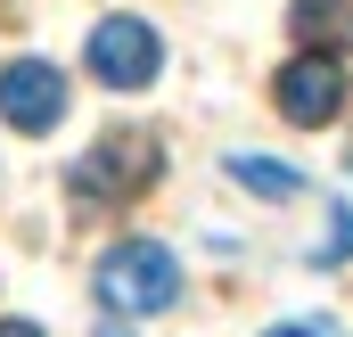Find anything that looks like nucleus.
Segmentation results:
<instances>
[{
    "instance_id": "obj_1",
    "label": "nucleus",
    "mask_w": 353,
    "mask_h": 337,
    "mask_svg": "<svg viewBox=\"0 0 353 337\" xmlns=\"http://www.w3.org/2000/svg\"><path fill=\"white\" fill-rule=\"evenodd\" d=\"M157 173H165V140H157V132H107L99 148L74 157L66 189H74L83 206H132V198H148Z\"/></svg>"
},
{
    "instance_id": "obj_2",
    "label": "nucleus",
    "mask_w": 353,
    "mask_h": 337,
    "mask_svg": "<svg viewBox=\"0 0 353 337\" xmlns=\"http://www.w3.org/2000/svg\"><path fill=\"white\" fill-rule=\"evenodd\" d=\"M181 296V263L165 239H115L99 255V305L107 313H165Z\"/></svg>"
},
{
    "instance_id": "obj_3",
    "label": "nucleus",
    "mask_w": 353,
    "mask_h": 337,
    "mask_svg": "<svg viewBox=\"0 0 353 337\" xmlns=\"http://www.w3.org/2000/svg\"><path fill=\"white\" fill-rule=\"evenodd\" d=\"M90 75L107 90H148L157 83V66H165V41H157V25H140V17H99L83 41Z\"/></svg>"
},
{
    "instance_id": "obj_4",
    "label": "nucleus",
    "mask_w": 353,
    "mask_h": 337,
    "mask_svg": "<svg viewBox=\"0 0 353 337\" xmlns=\"http://www.w3.org/2000/svg\"><path fill=\"white\" fill-rule=\"evenodd\" d=\"M271 99H279V115L304 124V132L337 124V107H345V58H337V50H304V58H288Z\"/></svg>"
},
{
    "instance_id": "obj_5",
    "label": "nucleus",
    "mask_w": 353,
    "mask_h": 337,
    "mask_svg": "<svg viewBox=\"0 0 353 337\" xmlns=\"http://www.w3.org/2000/svg\"><path fill=\"white\" fill-rule=\"evenodd\" d=\"M0 115H8L17 132H50V124L66 115V75H58L50 58H8V66H0Z\"/></svg>"
},
{
    "instance_id": "obj_6",
    "label": "nucleus",
    "mask_w": 353,
    "mask_h": 337,
    "mask_svg": "<svg viewBox=\"0 0 353 337\" xmlns=\"http://www.w3.org/2000/svg\"><path fill=\"white\" fill-rule=\"evenodd\" d=\"M288 25H296L304 50H345L353 41V0H296Z\"/></svg>"
},
{
    "instance_id": "obj_7",
    "label": "nucleus",
    "mask_w": 353,
    "mask_h": 337,
    "mask_svg": "<svg viewBox=\"0 0 353 337\" xmlns=\"http://www.w3.org/2000/svg\"><path fill=\"white\" fill-rule=\"evenodd\" d=\"M230 181H239V189H255V198H296V189H304L288 165H263V157H230Z\"/></svg>"
},
{
    "instance_id": "obj_8",
    "label": "nucleus",
    "mask_w": 353,
    "mask_h": 337,
    "mask_svg": "<svg viewBox=\"0 0 353 337\" xmlns=\"http://www.w3.org/2000/svg\"><path fill=\"white\" fill-rule=\"evenodd\" d=\"M345 255H353V214H345V206H337V214H329V239L312 247V263L329 271V263H345Z\"/></svg>"
},
{
    "instance_id": "obj_9",
    "label": "nucleus",
    "mask_w": 353,
    "mask_h": 337,
    "mask_svg": "<svg viewBox=\"0 0 353 337\" xmlns=\"http://www.w3.org/2000/svg\"><path fill=\"white\" fill-rule=\"evenodd\" d=\"M263 337H337L329 321H279V329H263Z\"/></svg>"
},
{
    "instance_id": "obj_10",
    "label": "nucleus",
    "mask_w": 353,
    "mask_h": 337,
    "mask_svg": "<svg viewBox=\"0 0 353 337\" xmlns=\"http://www.w3.org/2000/svg\"><path fill=\"white\" fill-rule=\"evenodd\" d=\"M0 337H41V329H33V321H0Z\"/></svg>"
},
{
    "instance_id": "obj_11",
    "label": "nucleus",
    "mask_w": 353,
    "mask_h": 337,
    "mask_svg": "<svg viewBox=\"0 0 353 337\" xmlns=\"http://www.w3.org/2000/svg\"><path fill=\"white\" fill-rule=\"evenodd\" d=\"M99 337H132V329H123V321H99Z\"/></svg>"
}]
</instances>
